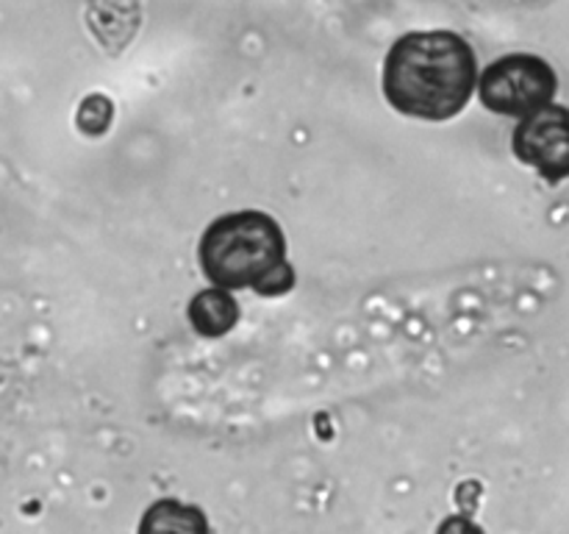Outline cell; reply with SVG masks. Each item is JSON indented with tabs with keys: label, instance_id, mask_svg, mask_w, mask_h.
Here are the masks:
<instances>
[{
	"label": "cell",
	"instance_id": "obj_2",
	"mask_svg": "<svg viewBox=\"0 0 569 534\" xmlns=\"http://www.w3.org/2000/svg\"><path fill=\"white\" fill-rule=\"evenodd\" d=\"M198 259L214 287H256L267 273L287 261V237L264 211H233L206 228Z\"/></svg>",
	"mask_w": 569,
	"mask_h": 534
},
{
	"label": "cell",
	"instance_id": "obj_8",
	"mask_svg": "<svg viewBox=\"0 0 569 534\" xmlns=\"http://www.w3.org/2000/svg\"><path fill=\"white\" fill-rule=\"evenodd\" d=\"M295 287V270L289 261H281L276 270L267 273L259 284H256V293L259 295H283Z\"/></svg>",
	"mask_w": 569,
	"mask_h": 534
},
{
	"label": "cell",
	"instance_id": "obj_7",
	"mask_svg": "<svg viewBox=\"0 0 569 534\" xmlns=\"http://www.w3.org/2000/svg\"><path fill=\"white\" fill-rule=\"evenodd\" d=\"M111 122V100L106 95H89L78 111V128L89 137H98Z\"/></svg>",
	"mask_w": 569,
	"mask_h": 534
},
{
	"label": "cell",
	"instance_id": "obj_1",
	"mask_svg": "<svg viewBox=\"0 0 569 534\" xmlns=\"http://www.w3.org/2000/svg\"><path fill=\"white\" fill-rule=\"evenodd\" d=\"M476 83V50L453 31L406 33L383 61V95L406 117L450 120L470 103Z\"/></svg>",
	"mask_w": 569,
	"mask_h": 534
},
{
	"label": "cell",
	"instance_id": "obj_4",
	"mask_svg": "<svg viewBox=\"0 0 569 534\" xmlns=\"http://www.w3.org/2000/svg\"><path fill=\"white\" fill-rule=\"evenodd\" d=\"M511 148L522 165H531L545 181L559 184L569 178V109L548 103L522 117L515 128Z\"/></svg>",
	"mask_w": 569,
	"mask_h": 534
},
{
	"label": "cell",
	"instance_id": "obj_6",
	"mask_svg": "<svg viewBox=\"0 0 569 534\" xmlns=\"http://www.w3.org/2000/svg\"><path fill=\"white\" fill-rule=\"evenodd\" d=\"M139 534H209V523L198 506L161 498L148 506L139 523Z\"/></svg>",
	"mask_w": 569,
	"mask_h": 534
},
{
	"label": "cell",
	"instance_id": "obj_9",
	"mask_svg": "<svg viewBox=\"0 0 569 534\" xmlns=\"http://www.w3.org/2000/svg\"><path fill=\"white\" fill-rule=\"evenodd\" d=\"M437 534H483V532L470 521V517L453 515V517H448L442 526H439Z\"/></svg>",
	"mask_w": 569,
	"mask_h": 534
},
{
	"label": "cell",
	"instance_id": "obj_5",
	"mask_svg": "<svg viewBox=\"0 0 569 534\" xmlns=\"http://www.w3.org/2000/svg\"><path fill=\"white\" fill-rule=\"evenodd\" d=\"M189 323L200 337H222L239 323V304L231 289H200L189 300Z\"/></svg>",
	"mask_w": 569,
	"mask_h": 534
},
{
	"label": "cell",
	"instance_id": "obj_3",
	"mask_svg": "<svg viewBox=\"0 0 569 534\" xmlns=\"http://www.w3.org/2000/svg\"><path fill=\"white\" fill-rule=\"evenodd\" d=\"M556 70L533 53H509L492 61L478 81L481 103L495 115L528 117L553 103Z\"/></svg>",
	"mask_w": 569,
	"mask_h": 534
}]
</instances>
